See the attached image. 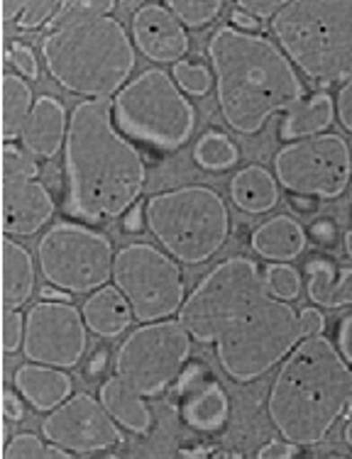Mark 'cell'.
Returning <instances> with one entry per match:
<instances>
[{"label":"cell","instance_id":"1","mask_svg":"<svg viewBox=\"0 0 352 459\" xmlns=\"http://www.w3.org/2000/svg\"><path fill=\"white\" fill-rule=\"evenodd\" d=\"M191 340L216 347L223 371L247 384L289 357L304 340L299 313L269 293L260 266L230 256L203 276L179 310Z\"/></svg>","mask_w":352,"mask_h":459},{"label":"cell","instance_id":"2","mask_svg":"<svg viewBox=\"0 0 352 459\" xmlns=\"http://www.w3.org/2000/svg\"><path fill=\"white\" fill-rule=\"evenodd\" d=\"M64 171V211L76 221H115L137 205L147 167L140 150L115 125L110 98H88L71 110Z\"/></svg>","mask_w":352,"mask_h":459},{"label":"cell","instance_id":"3","mask_svg":"<svg viewBox=\"0 0 352 459\" xmlns=\"http://www.w3.org/2000/svg\"><path fill=\"white\" fill-rule=\"evenodd\" d=\"M208 59L220 113L235 133L257 134L272 115L286 113L306 93L282 47L255 32L220 27L208 39Z\"/></svg>","mask_w":352,"mask_h":459},{"label":"cell","instance_id":"4","mask_svg":"<svg viewBox=\"0 0 352 459\" xmlns=\"http://www.w3.org/2000/svg\"><path fill=\"white\" fill-rule=\"evenodd\" d=\"M352 408V367L328 337H304L279 367L267 411L284 440L318 445Z\"/></svg>","mask_w":352,"mask_h":459},{"label":"cell","instance_id":"5","mask_svg":"<svg viewBox=\"0 0 352 459\" xmlns=\"http://www.w3.org/2000/svg\"><path fill=\"white\" fill-rule=\"evenodd\" d=\"M44 66L74 96L110 98L135 69V45L110 15L54 27L42 42Z\"/></svg>","mask_w":352,"mask_h":459},{"label":"cell","instance_id":"6","mask_svg":"<svg viewBox=\"0 0 352 459\" xmlns=\"http://www.w3.org/2000/svg\"><path fill=\"white\" fill-rule=\"evenodd\" d=\"M277 42L308 79L338 83L352 66V0H291L272 18Z\"/></svg>","mask_w":352,"mask_h":459},{"label":"cell","instance_id":"7","mask_svg":"<svg viewBox=\"0 0 352 459\" xmlns=\"http://www.w3.org/2000/svg\"><path fill=\"white\" fill-rule=\"evenodd\" d=\"M145 221L176 262L203 264L218 255L230 235V212L218 191L208 186H181L152 195Z\"/></svg>","mask_w":352,"mask_h":459},{"label":"cell","instance_id":"8","mask_svg":"<svg viewBox=\"0 0 352 459\" xmlns=\"http://www.w3.org/2000/svg\"><path fill=\"white\" fill-rule=\"evenodd\" d=\"M113 117L120 133L159 150L184 147L196 130L194 106L174 76L162 69L142 71L128 81L113 98Z\"/></svg>","mask_w":352,"mask_h":459},{"label":"cell","instance_id":"9","mask_svg":"<svg viewBox=\"0 0 352 459\" xmlns=\"http://www.w3.org/2000/svg\"><path fill=\"white\" fill-rule=\"evenodd\" d=\"M37 262L49 286L66 293H91L113 276L115 252L103 232L57 222L37 242Z\"/></svg>","mask_w":352,"mask_h":459},{"label":"cell","instance_id":"10","mask_svg":"<svg viewBox=\"0 0 352 459\" xmlns=\"http://www.w3.org/2000/svg\"><path fill=\"white\" fill-rule=\"evenodd\" d=\"M113 281L140 323H159L181 310L184 274L174 256L147 242L125 245L115 255Z\"/></svg>","mask_w":352,"mask_h":459},{"label":"cell","instance_id":"11","mask_svg":"<svg viewBox=\"0 0 352 459\" xmlns=\"http://www.w3.org/2000/svg\"><path fill=\"white\" fill-rule=\"evenodd\" d=\"M189 357L191 335L179 320L145 323L118 347L115 374L140 396H159L181 379Z\"/></svg>","mask_w":352,"mask_h":459},{"label":"cell","instance_id":"12","mask_svg":"<svg viewBox=\"0 0 352 459\" xmlns=\"http://www.w3.org/2000/svg\"><path fill=\"white\" fill-rule=\"evenodd\" d=\"M277 181L296 195L338 198L352 178V150L340 134L294 140L274 157Z\"/></svg>","mask_w":352,"mask_h":459},{"label":"cell","instance_id":"13","mask_svg":"<svg viewBox=\"0 0 352 459\" xmlns=\"http://www.w3.org/2000/svg\"><path fill=\"white\" fill-rule=\"evenodd\" d=\"M88 325L71 300H40L25 316L22 352L30 362L71 369L84 359Z\"/></svg>","mask_w":352,"mask_h":459},{"label":"cell","instance_id":"14","mask_svg":"<svg viewBox=\"0 0 352 459\" xmlns=\"http://www.w3.org/2000/svg\"><path fill=\"white\" fill-rule=\"evenodd\" d=\"M44 440L74 455H96L123 445L120 425L115 423L101 398L76 394L54 408L42 423Z\"/></svg>","mask_w":352,"mask_h":459},{"label":"cell","instance_id":"15","mask_svg":"<svg viewBox=\"0 0 352 459\" xmlns=\"http://www.w3.org/2000/svg\"><path fill=\"white\" fill-rule=\"evenodd\" d=\"M132 39L147 59L157 64L181 62L189 52L184 22L164 5H142L132 15Z\"/></svg>","mask_w":352,"mask_h":459},{"label":"cell","instance_id":"16","mask_svg":"<svg viewBox=\"0 0 352 459\" xmlns=\"http://www.w3.org/2000/svg\"><path fill=\"white\" fill-rule=\"evenodd\" d=\"M181 418L189 428L198 433H218L225 428L230 418L228 394L218 381L208 377L203 364L186 367L181 379Z\"/></svg>","mask_w":352,"mask_h":459},{"label":"cell","instance_id":"17","mask_svg":"<svg viewBox=\"0 0 352 459\" xmlns=\"http://www.w3.org/2000/svg\"><path fill=\"white\" fill-rule=\"evenodd\" d=\"M54 198L40 181H3L0 222L8 238H30L52 221Z\"/></svg>","mask_w":352,"mask_h":459},{"label":"cell","instance_id":"18","mask_svg":"<svg viewBox=\"0 0 352 459\" xmlns=\"http://www.w3.org/2000/svg\"><path fill=\"white\" fill-rule=\"evenodd\" d=\"M69 117L71 113H66L62 100H57L52 96L37 98L32 113H30L25 127H22V134H20L22 147L32 152L37 160L57 157L66 144Z\"/></svg>","mask_w":352,"mask_h":459},{"label":"cell","instance_id":"19","mask_svg":"<svg viewBox=\"0 0 352 459\" xmlns=\"http://www.w3.org/2000/svg\"><path fill=\"white\" fill-rule=\"evenodd\" d=\"M13 384L20 396L40 413H52L54 408L62 406L71 396L74 389V381L66 371L35 362L20 367L13 377Z\"/></svg>","mask_w":352,"mask_h":459},{"label":"cell","instance_id":"20","mask_svg":"<svg viewBox=\"0 0 352 459\" xmlns=\"http://www.w3.org/2000/svg\"><path fill=\"white\" fill-rule=\"evenodd\" d=\"M35 293L32 255L13 238L0 239V303L3 308H22Z\"/></svg>","mask_w":352,"mask_h":459},{"label":"cell","instance_id":"21","mask_svg":"<svg viewBox=\"0 0 352 459\" xmlns=\"http://www.w3.org/2000/svg\"><path fill=\"white\" fill-rule=\"evenodd\" d=\"M250 245L269 262H291L306 249V230L291 215H274L252 232Z\"/></svg>","mask_w":352,"mask_h":459},{"label":"cell","instance_id":"22","mask_svg":"<svg viewBox=\"0 0 352 459\" xmlns=\"http://www.w3.org/2000/svg\"><path fill=\"white\" fill-rule=\"evenodd\" d=\"M308 299L321 308L352 306V269L335 266L326 256H313L306 264Z\"/></svg>","mask_w":352,"mask_h":459},{"label":"cell","instance_id":"23","mask_svg":"<svg viewBox=\"0 0 352 459\" xmlns=\"http://www.w3.org/2000/svg\"><path fill=\"white\" fill-rule=\"evenodd\" d=\"M101 403L106 406L115 423L130 430L135 435L150 433L152 411L145 403V396L132 389L128 381H123L118 374L103 381L101 386Z\"/></svg>","mask_w":352,"mask_h":459},{"label":"cell","instance_id":"24","mask_svg":"<svg viewBox=\"0 0 352 459\" xmlns=\"http://www.w3.org/2000/svg\"><path fill=\"white\" fill-rule=\"evenodd\" d=\"M84 320L91 333L98 337H118L125 333L132 323V308L118 286H103L86 299L84 303Z\"/></svg>","mask_w":352,"mask_h":459},{"label":"cell","instance_id":"25","mask_svg":"<svg viewBox=\"0 0 352 459\" xmlns=\"http://www.w3.org/2000/svg\"><path fill=\"white\" fill-rule=\"evenodd\" d=\"M335 120V103L328 93H313L304 96L299 103L286 110L282 120V140L294 142L304 137H313L318 133H326Z\"/></svg>","mask_w":352,"mask_h":459},{"label":"cell","instance_id":"26","mask_svg":"<svg viewBox=\"0 0 352 459\" xmlns=\"http://www.w3.org/2000/svg\"><path fill=\"white\" fill-rule=\"evenodd\" d=\"M230 198L240 211L260 215L279 204V184L267 169L245 167L230 181Z\"/></svg>","mask_w":352,"mask_h":459},{"label":"cell","instance_id":"27","mask_svg":"<svg viewBox=\"0 0 352 459\" xmlns=\"http://www.w3.org/2000/svg\"><path fill=\"white\" fill-rule=\"evenodd\" d=\"M32 89L18 74H3L0 81V130L3 140L13 142L22 134L27 117L32 113Z\"/></svg>","mask_w":352,"mask_h":459},{"label":"cell","instance_id":"28","mask_svg":"<svg viewBox=\"0 0 352 459\" xmlns=\"http://www.w3.org/2000/svg\"><path fill=\"white\" fill-rule=\"evenodd\" d=\"M62 0H0L3 22H15L20 30H37L49 25Z\"/></svg>","mask_w":352,"mask_h":459},{"label":"cell","instance_id":"29","mask_svg":"<svg viewBox=\"0 0 352 459\" xmlns=\"http://www.w3.org/2000/svg\"><path fill=\"white\" fill-rule=\"evenodd\" d=\"M194 160L198 167L208 171H225L238 164L240 150L228 134L206 133L194 147Z\"/></svg>","mask_w":352,"mask_h":459},{"label":"cell","instance_id":"30","mask_svg":"<svg viewBox=\"0 0 352 459\" xmlns=\"http://www.w3.org/2000/svg\"><path fill=\"white\" fill-rule=\"evenodd\" d=\"M3 459H76V455L49 440L44 442L35 433H18L10 437Z\"/></svg>","mask_w":352,"mask_h":459},{"label":"cell","instance_id":"31","mask_svg":"<svg viewBox=\"0 0 352 459\" xmlns=\"http://www.w3.org/2000/svg\"><path fill=\"white\" fill-rule=\"evenodd\" d=\"M40 177V160L25 147L13 142L3 144L0 152V178L3 181H32Z\"/></svg>","mask_w":352,"mask_h":459},{"label":"cell","instance_id":"32","mask_svg":"<svg viewBox=\"0 0 352 459\" xmlns=\"http://www.w3.org/2000/svg\"><path fill=\"white\" fill-rule=\"evenodd\" d=\"M164 3L176 18L184 22V27L201 30L218 18L225 0H164Z\"/></svg>","mask_w":352,"mask_h":459},{"label":"cell","instance_id":"33","mask_svg":"<svg viewBox=\"0 0 352 459\" xmlns=\"http://www.w3.org/2000/svg\"><path fill=\"white\" fill-rule=\"evenodd\" d=\"M113 10L115 0H62L57 15L49 22V30L69 25V22H79V20L103 18V15H110Z\"/></svg>","mask_w":352,"mask_h":459},{"label":"cell","instance_id":"34","mask_svg":"<svg viewBox=\"0 0 352 459\" xmlns=\"http://www.w3.org/2000/svg\"><path fill=\"white\" fill-rule=\"evenodd\" d=\"M264 283L272 296L282 300L299 299L301 293V274L286 262H274V264L264 266Z\"/></svg>","mask_w":352,"mask_h":459},{"label":"cell","instance_id":"35","mask_svg":"<svg viewBox=\"0 0 352 459\" xmlns=\"http://www.w3.org/2000/svg\"><path fill=\"white\" fill-rule=\"evenodd\" d=\"M172 76L179 83V89L191 96H206L213 89V74L201 64L176 62Z\"/></svg>","mask_w":352,"mask_h":459},{"label":"cell","instance_id":"36","mask_svg":"<svg viewBox=\"0 0 352 459\" xmlns=\"http://www.w3.org/2000/svg\"><path fill=\"white\" fill-rule=\"evenodd\" d=\"M0 342L3 352L15 354L25 342V320L18 308H3L0 316Z\"/></svg>","mask_w":352,"mask_h":459},{"label":"cell","instance_id":"37","mask_svg":"<svg viewBox=\"0 0 352 459\" xmlns=\"http://www.w3.org/2000/svg\"><path fill=\"white\" fill-rule=\"evenodd\" d=\"M8 62L15 66V71H18V74H22V76H27V79H37V74H40L37 54L32 52L30 47L20 45V42H15V45L10 47Z\"/></svg>","mask_w":352,"mask_h":459},{"label":"cell","instance_id":"38","mask_svg":"<svg viewBox=\"0 0 352 459\" xmlns=\"http://www.w3.org/2000/svg\"><path fill=\"white\" fill-rule=\"evenodd\" d=\"M335 113H338V120L345 130L352 133V66L345 74V79L340 81V89L335 96Z\"/></svg>","mask_w":352,"mask_h":459},{"label":"cell","instance_id":"39","mask_svg":"<svg viewBox=\"0 0 352 459\" xmlns=\"http://www.w3.org/2000/svg\"><path fill=\"white\" fill-rule=\"evenodd\" d=\"M179 459H245V455L218 445H198V447H184L179 450Z\"/></svg>","mask_w":352,"mask_h":459},{"label":"cell","instance_id":"40","mask_svg":"<svg viewBox=\"0 0 352 459\" xmlns=\"http://www.w3.org/2000/svg\"><path fill=\"white\" fill-rule=\"evenodd\" d=\"M291 0H235V5L240 10H245L250 13L252 18L257 20H267V18H274L279 10H284L289 5Z\"/></svg>","mask_w":352,"mask_h":459},{"label":"cell","instance_id":"41","mask_svg":"<svg viewBox=\"0 0 352 459\" xmlns=\"http://www.w3.org/2000/svg\"><path fill=\"white\" fill-rule=\"evenodd\" d=\"M296 447L299 445H294V442L289 440H269L267 445H264L262 450L257 452V459H294L296 457Z\"/></svg>","mask_w":352,"mask_h":459},{"label":"cell","instance_id":"42","mask_svg":"<svg viewBox=\"0 0 352 459\" xmlns=\"http://www.w3.org/2000/svg\"><path fill=\"white\" fill-rule=\"evenodd\" d=\"M299 320L304 337H316L326 330V318H323V313L318 308H304L299 313Z\"/></svg>","mask_w":352,"mask_h":459},{"label":"cell","instance_id":"43","mask_svg":"<svg viewBox=\"0 0 352 459\" xmlns=\"http://www.w3.org/2000/svg\"><path fill=\"white\" fill-rule=\"evenodd\" d=\"M311 238L316 239L318 245L330 247V245H335V239H338V228H335L333 221H328V218H318V221L311 225Z\"/></svg>","mask_w":352,"mask_h":459},{"label":"cell","instance_id":"44","mask_svg":"<svg viewBox=\"0 0 352 459\" xmlns=\"http://www.w3.org/2000/svg\"><path fill=\"white\" fill-rule=\"evenodd\" d=\"M22 401H25V398L18 396L15 391H10V389L3 391V415H5L8 420H20V418L25 415Z\"/></svg>","mask_w":352,"mask_h":459},{"label":"cell","instance_id":"45","mask_svg":"<svg viewBox=\"0 0 352 459\" xmlns=\"http://www.w3.org/2000/svg\"><path fill=\"white\" fill-rule=\"evenodd\" d=\"M338 350L345 357V362H352V313L343 320L340 335H338Z\"/></svg>","mask_w":352,"mask_h":459},{"label":"cell","instance_id":"46","mask_svg":"<svg viewBox=\"0 0 352 459\" xmlns=\"http://www.w3.org/2000/svg\"><path fill=\"white\" fill-rule=\"evenodd\" d=\"M108 367V352L106 350H98L93 357H91V362H88V379H96V377H101L103 371H106Z\"/></svg>","mask_w":352,"mask_h":459},{"label":"cell","instance_id":"47","mask_svg":"<svg viewBox=\"0 0 352 459\" xmlns=\"http://www.w3.org/2000/svg\"><path fill=\"white\" fill-rule=\"evenodd\" d=\"M233 25L238 27V30H245V32H255L257 27H260V20L252 18L250 13L238 8L235 13H233Z\"/></svg>","mask_w":352,"mask_h":459},{"label":"cell","instance_id":"48","mask_svg":"<svg viewBox=\"0 0 352 459\" xmlns=\"http://www.w3.org/2000/svg\"><path fill=\"white\" fill-rule=\"evenodd\" d=\"M142 208L140 205H132L130 211L125 212L123 215V225H125V230H128V232H137V230L142 228Z\"/></svg>","mask_w":352,"mask_h":459},{"label":"cell","instance_id":"49","mask_svg":"<svg viewBox=\"0 0 352 459\" xmlns=\"http://www.w3.org/2000/svg\"><path fill=\"white\" fill-rule=\"evenodd\" d=\"M291 208H296L299 212H308L316 208V198H311V195H291Z\"/></svg>","mask_w":352,"mask_h":459},{"label":"cell","instance_id":"50","mask_svg":"<svg viewBox=\"0 0 352 459\" xmlns=\"http://www.w3.org/2000/svg\"><path fill=\"white\" fill-rule=\"evenodd\" d=\"M42 299L44 300H69V293L62 291V289H57V286H47V289H42Z\"/></svg>","mask_w":352,"mask_h":459},{"label":"cell","instance_id":"51","mask_svg":"<svg viewBox=\"0 0 352 459\" xmlns=\"http://www.w3.org/2000/svg\"><path fill=\"white\" fill-rule=\"evenodd\" d=\"M345 442H348V447L352 450V415L348 418V423H345Z\"/></svg>","mask_w":352,"mask_h":459},{"label":"cell","instance_id":"52","mask_svg":"<svg viewBox=\"0 0 352 459\" xmlns=\"http://www.w3.org/2000/svg\"><path fill=\"white\" fill-rule=\"evenodd\" d=\"M345 249H348V255L352 256V230L345 235Z\"/></svg>","mask_w":352,"mask_h":459},{"label":"cell","instance_id":"53","mask_svg":"<svg viewBox=\"0 0 352 459\" xmlns=\"http://www.w3.org/2000/svg\"><path fill=\"white\" fill-rule=\"evenodd\" d=\"M98 459H120L118 455H103V457H98Z\"/></svg>","mask_w":352,"mask_h":459},{"label":"cell","instance_id":"54","mask_svg":"<svg viewBox=\"0 0 352 459\" xmlns=\"http://www.w3.org/2000/svg\"><path fill=\"white\" fill-rule=\"evenodd\" d=\"M328 459H348V457H340V455H335V457H328Z\"/></svg>","mask_w":352,"mask_h":459},{"label":"cell","instance_id":"55","mask_svg":"<svg viewBox=\"0 0 352 459\" xmlns=\"http://www.w3.org/2000/svg\"><path fill=\"white\" fill-rule=\"evenodd\" d=\"M350 221H352V212H350Z\"/></svg>","mask_w":352,"mask_h":459}]
</instances>
